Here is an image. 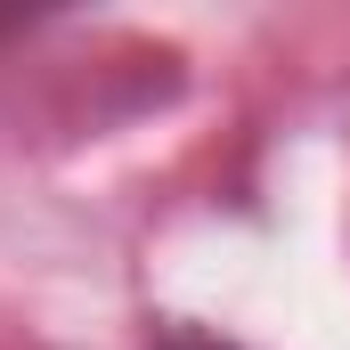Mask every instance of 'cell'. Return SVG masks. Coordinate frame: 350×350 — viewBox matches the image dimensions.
<instances>
[{"mask_svg": "<svg viewBox=\"0 0 350 350\" xmlns=\"http://www.w3.org/2000/svg\"><path fill=\"white\" fill-rule=\"evenodd\" d=\"M155 350H237V342H212V334H179V326H172V334H155Z\"/></svg>", "mask_w": 350, "mask_h": 350, "instance_id": "6da1fadb", "label": "cell"}]
</instances>
